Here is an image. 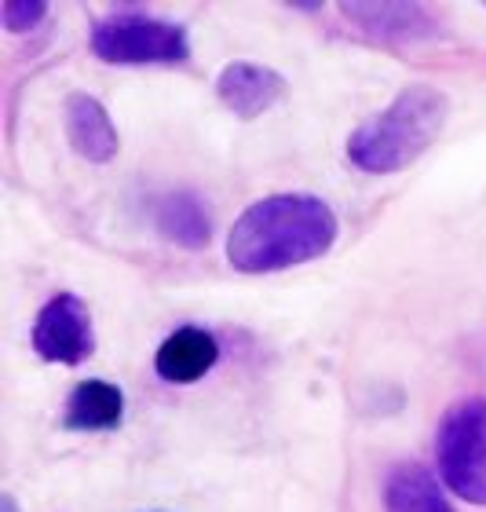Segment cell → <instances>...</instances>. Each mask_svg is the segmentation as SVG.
<instances>
[{"mask_svg": "<svg viewBox=\"0 0 486 512\" xmlns=\"http://www.w3.org/2000/svg\"><path fill=\"white\" fill-rule=\"evenodd\" d=\"M340 235L337 213L315 194H271L234 220L227 260L242 275H275L318 260Z\"/></svg>", "mask_w": 486, "mask_h": 512, "instance_id": "6da1fadb", "label": "cell"}, {"mask_svg": "<svg viewBox=\"0 0 486 512\" xmlns=\"http://www.w3.org/2000/svg\"><path fill=\"white\" fill-rule=\"evenodd\" d=\"M450 118V96L435 85H406L377 118L362 121L348 136V161L355 169L388 176L410 169Z\"/></svg>", "mask_w": 486, "mask_h": 512, "instance_id": "7a4b0ae2", "label": "cell"}, {"mask_svg": "<svg viewBox=\"0 0 486 512\" xmlns=\"http://www.w3.org/2000/svg\"><path fill=\"white\" fill-rule=\"evenodd\" d=\"M439 480L468 505H486V399H461L435 432Z\"/></svg>", "mask_w": 486, "mask_h": 512, "instance_id": "3957f363", "label": "cell"}, {"mask_svg": "<svg viewBox=\"0 0 486 512\" xmlns=\"http://www.w3.org/2000/svg\"><path fill=\"white\" fill-rule=\"evenodd\" d=\"M92 52L114 66H183L191 59V41L176 22L114 15L92 30Z\"/></svg>", "mask_w": 486, "mask_h": 512, "instance_id": "277c9868", "label": "cell"}, {"mask_svg": "<svg viewBox=\"0 0 486 512\" xmlns=\"http://www.w3.org/2000/svg\"><path fill=\"white\" fill-rule=\"evenodd\" d=\"M33 352L44 363L77 366L96 352V330L88 304L77 293H55L33 322Z\"/></svg>", "mask_w": 486, "mask_h": 512, "instance_id": "5b68a950", "label": "cell"}, {"mask_svg": "<svg viewBox=\"0 0 486 512\" xmlns=\"http://www.w3.org/2000/svg\"><path fill=\"white\" fill-rule=\"evenodd\" d=\"M216 96H220V103L231 110L234 118L256 121L289 96V81L278 70H271V66L238 59V63H227L220 70Z\"/></svg>", "mask_w": 486, "mask_h": 512, "instance_id": "8992f818", "label": "cell"}, {"mask_svg": "<svg viewBox=\"0 0 486 512\" xmlns=\"http://www.w3.org/2000/svg\"><path fill=\"white\" fill-rule=\"evenodd\" d=\"M344 19L355 22L384 44H424L443 33V15L428 4H340Z\"/></svg>", "mask_w": 486, "mask_h": 512, "instance_id": "52a82bcc", "label": "cell"}, {"mask_svg": "<svg viewBox=\"0 0 486 512\" xmlns=\"http://www.w3.org/2000/svg\"><path fill=\"white\" fill-rule=\"evenodd\" d=\"M220 363V341L205 326H180L161 341L154 370L165 384H194Z\"/></svg>", "mask_w": 486, "mask_h": 512, "instance_id": "ba28073f", "label": "cell"}, {"mask_svg": "<svg viewBox=\"0 0 486 512\" xmlns=\"http://www.w3.org/2000/svg\"><path fill=\"white\" fill-rule=\"evenodd\" d=\"M63 121H66V139H70V147H74L85 161L106 165V161L117 158L121 136H117V125L110 121V114H106V107L96 96L74 92V96L66 99Z\"/></svg>", "mask_w": 486, "mask_h": 512, "instance_id": "9c48e42d", "label": "cell"}, {"mask_svg": "<svg viewBox=\"0 0 486 512\" xmlns=\"http://www.w3.org/2000/svg\"><path fill=\"white\" fill-rule=\"evenodd\" d=\"M154 227L165 242L180 249H205L212 238L209 202L194 191H169L154 205Z\"/></svg>", "mask_w": 486, "mask_h": 512, "instance_id": "30bf717a", "label": "cell"}, {"mask_svg": "<svg viewBox=\"0 0 486 512\" xmlns=\"http://www.w3.org/2000/svg\"><path fill=\"white\" fill-rule=\"evenodd\" d=\"M125 421V392L103 377H88L63 406V428L70 432H110Z\"/></svg>", "mask_w": 486, "mask_h": 512, "instance_id": "8fae6325", "label": "cell"}, {"mask_svg": "<svg viewBox=\"0 0 486 512\" xmlns=\"http://www.w3.org/2000/svg\"><path fill=\"white\" fill-rule=\"evenodd\" d=\"M384 509L388 512H454V505L446 502L443 487L432 472L406 461L395 465L384 480Z\"/></svg>", "mask_w": 486, "mask_h": 512, "instance_id": "7c38bea8", "label": "cell"}, {"mask_svg": "<svg viewBox=\"0 0 486 512\" xmlns=\"http://www.w3.org/2000/svg\"><path fill=\"white\" fill-rule=\"evenodd\" d=\"M44 15H48L44 0H4L0 4V22L8 33H30Z\"/></svg>", "mask_w": 486, "mask_h": 512, "instance_id": "4fadbf2b", "label": "cell"}, {"mask_svg": "<svg viewBox=\"0 0 486 512\" xmlns=\"http://www.w3.org/2000/svg\"><path fill=\"white\" fill-rule=\"evenodd\" d=\"M0 512H19V505H15V498H11V494H4V498H0Z\"/></svg>", "mask_w": 486, "mask_h": 512, "instance_id": "5bb4252c", "label": "cell"}]
</instances>
